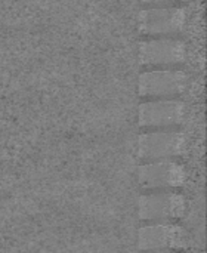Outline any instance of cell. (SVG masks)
<instances>
[{
	"label": "cell",
	"mask_w": 207,
	"mask_h": 253,
	"mask_svg": "<svg viewBox=\"0 0 207 253\" xmlns=\"http://www.w3.org/2000/svg\"><path fill=\"white\" fill-rule=\"evenodd\" d=\"M188 84V77L179 70H156L139 77V95L150 98H169L181 95Z\"/></svg>",
	"instance_id": "6da1fadb"
},
{
	"label": "cell",
	"mask_w": 207,
	"mask_h": 253,
	"mask_svg": "<svg viewBox=\"0 0 207 253\" xmlns=\"http://www.w3.org/2000/svg\"><path fill=\"white\" fill-rule=\"evenodd\" d=\"M187 150V136L182 132H151L139 136V159L162 160L178 157Z\"/></svg>",
	"instance_id": "7a4b0ae2"
},
{
	"label": "cell",
	"mask_w": 207,
	"mask_h": 253,
	"mask_svg": "<svg viewBox=\"0 0 207 253\" xmlns=\"http://www.w3.org/2000/svg\"><path fill=\"white\" fill-rule=\"evenodd\" d=\"M187 59V46L175 39L147 40L139 44V62L147 67H172Z\"/></svg>",
	"instance_id": "3957f363"
},
{
	"label": "cell",
	"mask_w": 207,
	"mask_h": 253,
	"mask_svg": "<svg viewBox=\"0 0 207 253\" xmlns=\"http://www.w3.org/2000/svg\"><path fill=\"white\" fill-rule=\"evenodd\" d=\"M187 13L182 7H151L139 13V30L144 34H176L185 28Z\"/></svg>",
	"instance_id": "277c9868"
},
{
	"label": "cell",
	"mask_w": 207,
	"mask_h": 253,
	"mask_svg": "<svg viewBox=\"0 0 207 253\" xmlns=\"http://www.w3.org/2000/svg\"><path fill=\"white\" fill-rule=\"evenodd\" d=\"M187 202L178 193H154L139 199V216L145 221H170L185 213Z\"/></svg>",
	"instance_id": "5b68a950"
},
{
	"label": "cell",
	"mask_w": 207,
	"mask_h": 253,
	"mask_svg": "<svg viewBox=\"0 0 207 253\" xmlns=\"http://www.w3.org/2000/svg\"><path fill=\"white\" fill-rule=\"evenodd\" d=\"M187 181V170L182 165L170 160H151L139 168V182L144 188H173Z\"/></svg>",
	"instance_id": "8992f818"
},
{
	"label": "cell",
	"mask_w": 207,
	"mask_h": 253,
	"mask_svg": "<svg viewBox=\"0 0 207 253\" xmlns=\"http://www.w3.org/2000/svg\"><path fill=\"white\" fill-rule=\"evenodd\" d=\"M185 111V104L181 101H148L139 107V125L147 127L176 126L184 120Z\"/></svg>",
	"instance_id": "52a82bcc"
},
{
	"label": "cell",
	"mask_w": 207,
	"mask_h": 253,
	"mask_svg": "<svg viewBox=\"0 0 207 253\" xmlns=\"http://www.w3.org/2000/svg\"><path fill=\"white\" fill-rule=\"evenodd\" d=\"M138 246L142 251L182 248L187 243V234L182 228L167 224H156L139 230Z\"/></svg>",
	"instance_id": "ba28073f"
},
{
	"label": "cell",
	"mask_w": 207,
	"mask_h": 253,
	"mask_svg": "<svg viewBox=\"0 0 207 253\" xmlns=\"http://www.w3.org/2000/svg\"><path fill=\"white\" fill-rule=\"evenodd\" d=\"M142 3H148V4H167V3H173V1H181V0H141Z\"/></svg>",
	"instance_id": "9c48e42d"
}]
</instances>
